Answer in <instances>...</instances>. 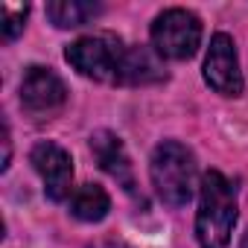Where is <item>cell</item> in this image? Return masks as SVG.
<instances>
[{"mask_svg": "<svg viewBox=\"0 0 248 248\" xmlns=\"http://www.w3.org/2000/svg\"><path fill=\"white\" fill-rule=\"evenodd\" d=\"M236 225V187L216 170L202 175L196 239L202 248H225Z\"/></svg>", "mask_w": 248, "mask_h": 248, "instance_id": "6da1fadb", "label": "cell"}, {"mask_svg": "<svg viewBox=\"0 0 248 248\" xmlns=\"http://www.w3.org/2000/svg\"><path fill=\"white\" fill-rule=\"evenodd\" d=\"M126 56H129V47L111 32L85 35L64 50V59L73 70L102 85H123Z\"/></svg>", "mask_w": 248, "mask_h": 248, "instance_id": "7a4b0ae2", "label": "cell"}, {"mask_svg": "<svg viewBox=\"0 0 248 248\" xmlns=\"http://www.w3.org/2000/svg\"><path fill=\"white\" fill-rule=\"evenodd\" d=\"M152 187L170 207H184L196 187V158L178 140H164L152 155Z\"/></svg>", "mask_w": 248, "mask_h": 248, "instance_id": "3957f363", "label": "cell"}, {"mask_svg": "<svg viewBox=\"0 0 248 248\" xmlns=\"http://www.w3.org/2000/svg\"><path fill=\"white\" fill-rule=\"evenodd\" d=\"M202 41V21L187 9H167L152 24V47L161 59L184 62L196 56Z\"/></svg>", "mask_w": 248, "mask_h": 248, "instance_id": "277c9868", "label": "cell"}, {"mask_svg": "<svg viewBox=\"0 0 248 248\" xmlns=\"http://www.w3.org/2000/svg\"><path fill=\"white\" fill-rule=\"evenodd\" d=\"M30 161L35 167V172L44 181V193L53 202H64L73 196V161L70 155L59 146V143H38L30 152Z\"/></svg>", "mask_w": 248, "mask_h": 248, "instance_id": "5b68a950", "label": "cell"}, {"mask_svg": "<svg viewBox=\"0 0 248 248\" xmlns=\"http://www.w3.org/2000/svg\"><path fill=\"white\" fill-rule=\"evenodd\" d=\"M204 82L222 96H239L242 93V73H239L236 50L225 32L210 38V50L204 59Z\"/></svg>", "mask_w": 248, "mask_h": 248, "instance_id": "8992f818", "label": "cell"}, {"mask_svg": "<svg viewBox=\"0 0 248 248\" xmlns=\"http://www.w3.org/2000/svg\"><path fill=\"white\" fill-rule=\"evenodd\" d=\"M64 99H67V88L50 67H38V64L27 67L24 82H21V105L30 114H35V117L50 114V111L62 108Z\"/></svg>", "mask_w": 248, "mask_h": 248, "instance_id": "52a82bcc", "label": "cell"}, {"mask_svg": "<svg viewBox=\"0 0 248 248\" xmlns=\"http://www.w3.org/2000/svg\"><path fill=\"white\" fill-rule=\"evenodd\" d=\"M91 152L96 158V164L126 190L129 196H138V178H135V167L129 161V152L123 146V140L111 132H96L91 138Z\"/></svg>", "mask_w": 248, "mask_h": 248, "instance_id": "ba28073f", "label": "cell"}, {"mask_svg": "<svg viewBox=\"0 0 248 248\" xmlns=\"http://www.w3.org/2000/svg\"><path fill=\"white\" fill-rule=\"evenodd\" d=\"M164 79H167V70H164L158 53H152L146 47H129L123 85H152V82H164Z\"/></svg>", "mask_w": 248, "mask_h": 248, "instance_id": "9c48e42d", "label": "cell"}, {"mask_svg": "<svg viewBox=\"0 0 248 248\" xmlns=\"http://www.w3.org/2000/svg\"><path fill=\"white\" fill-rule=\"evenodd\" d=\"M111 210V199L99 184H82L70 196V213L79 222H102Z\"/></svg>", "mask_w": 248, "mask_h": 248, "instance_id": "30bf717a", "label": "cell"}, {"mask_svg": "<svg viewBox=\"0 0 248 248\" xmlns=\"http://www.w3.org/2000/svg\"><path fill=\"white\" fill-rule=\"evenodd\" d=\"M99 12H102V6L91 3V0H53V3H47V18L62 30L85 27Z\"/></svg>", "mask_w": 248, "mask_h": 248, "instance_id": "8fae6325", "label": "cell"}, {"mask_svg": "<svg viewBox=\"0 0 248 248\" xmlns=\"http://www.w3.org/2000/svg\"><path fill=\"white\" fill-rule=\"evenodd\" d=\"M0 15H3V38L12 41L21 35L24 30V21L30 15V6H12V3H3L0 6Z\"/></svg>", "mask_w": 248, "mask_h": 248, "instance_id": "7c38bea8", "label": "cell"}, {"mask_svg": "<svg viewBox=\"0 0 248 248\" xmlns=\"http://www.w3.org/2000/svg\"><path fill=\"white\" fill-rule=\"evenodd\" d=\"M9 158H12V140H9V126H3V170L9 167Z\"/></svg>", "mask_w": 248, "mask_h": 248, "instance_id": "4fadbf2b", "label": "cell"}, {"mask_svg": "<svg viewBox=\"0 0 248 248\" xmlns=\"http://www.w3.org/2000/svg\"><path fill=\"white\" fill-rule=\"evenodd\" d=\"M91 248H132V245H126V242H117V239H99V242H93Z\"/></svg>", "mask_w": 248, "mask_h": 248, "instance_id": "5bb4252c", "label": "cell"}, {"mask_svg": "<svg viewBox=\"0 0 248 248\" xmlns=\"http://www.w3.org/2000/svg\"><path fill=\"white\" fill-rule=\"evenodd\" d=\"M242 248H248V231H245V236H242Z\"/></svg>", "mask_w": 248, "mask_h": 248, "instance_id": "9a60e30c", "label": "cell"}]
</instances>
